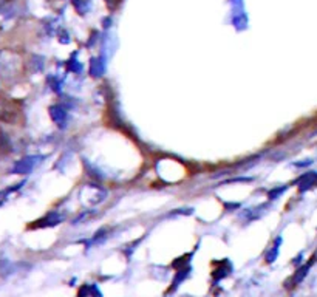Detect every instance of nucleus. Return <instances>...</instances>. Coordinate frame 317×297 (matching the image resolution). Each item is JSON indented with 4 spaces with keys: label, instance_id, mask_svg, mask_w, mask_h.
<instances>
[{
    "label": "nucleus",
    "instance_id": "1",
    "mask_svg": "<svg viewBox=\"0 0 317 297\" xmlns=\"http://www.w3.org/2000/svg\"><path fill=\"white\" fill-rule=\"evenodd\" d=\"M24 70V61L21 54L10 50L0 51V76L4 79H16Z\"/></svg>",
    "mask_w": 317,
    "mask_h": 297
},
{
    "label": "nucleus",
    "instance_id": "2",
    "mask_svg": "<svg viewBox=\"0 0 317 297\" xmlns=\"http://www.w3.org/2000/svg\"><path fill=\"white\" fill-rule=\"evenodd\" d=\"M105 194L98 188V186H84L81 191V198L84 203H87L89 206H96L98 203L104 200Z\"/></svg>",
    "mask_w": 317,
    "mask_h": 297
},
{
    "label": "nucleus",
    "instance_id": "3",
    "mask_svg": "<svg viewBox=\"0 0 317 297\" xmlns=\"http://www.w3.org/2000/svg\"><path fill=\"white\" fill-rule=\"evenodd\" d=\"M297 184H298V189H300L302 192L311 189L312 186L317 184V174L315 172H308V174L302 175L300 178L297 180Z\"/></svg>",
    "mask_w": 317,
    "mask_h": 297
},
{
    "label": "nucleus",
    "instance_id": "4",
    "mask_svg": "<svg viewBox=\"0 0 317 297\" xmlns=\"http://www.w3.org/2000/svg\"><path fill=\"white\" fill-rule=\"evenodd\" d=\"M36 161H38V158L36 157H28V158H24V160H21L19 163L16 164V167H14V172L16 174H28L33 167H34V164H36Z\"/></svg>",
    "mask_w": 317,
    "mask_h": 297
},
{
    "label": "nucleus",
    "instance_id": "5",
    "mask_svg": "<svg viewBox=\"0 0 317 297\" xmlns=\"http://www.w3.org/2000/svg\"><path fill=\"white\" fill-rule=\"evenodd\" d=\"M50 116L58 125H64L67 121V111L61 105H51L50 107Z\"/></svg>",
    "mask_w": 317,
    "mask_h": 297
},
{
    "label": "nucleus",
    "instance_id": "6",
    "mask_svg": "<svg viewBox=\"0 0 317 297\" xmlns=\"http://www.w3.org/2000/svg\"><path fill=\"white\" fill-rule=\"evenodd\" d=\"M312 263H314V257L311 258V262H309V263H306V265L300 266V268H298V269L295 271V274H294V275H292V278H291L294 286L300 283V282L303 280V278L308 275V272H309V269H311V265H312Z\"/></svg>",
    "mask_w": 317,
    "mask_h": 297
},
{
    "label": "nucleus",
    "instance_id": "7",
    "mask_svg": "<svg viewBox=\"0 0 317 297\" xmlns=\"http://www.w3.org/2000/svg\"><path fill=\"white\" fill-rule=\"evenodd\" d=\"M14 113L16 110L11 107V104L5 99H0V121H11Z\"/></svg>",
    "mask_w": 317,
    "mask_h": 297
},
{
    "label": "nucleus",
    "instance_id": "8",
    "mask_svg": "<svg viewBox=\"0 0 317 297\" xmlns=\"http://www.w3.org/2000/svg\"><path fill=\"white\" fill-rule=\"evenodd\" d=\"M64 220V217L62 215H59V214H56V212H51L50 215H47L45 218H42V220H39L38 223H41V225H38L39 228H45V226H56L58 223H61Z\"/></svg>",
    "mask_w": 317,
    "mask_h": 297
},
{
    "label": "nucleus",
    "instance_id": "9",
    "mask_svg": "<svg viewBox=\"0 0 317 297\" xmlns=\"http://www.w3.org/2000/svg\"><path fill=\"white\" fill-rule=\"evenodd\" d=\"M78 295L79 297H102V294L96 285H84Z\"/></svg>",
    "mask_w": 317,
    "mask_h": 297
},
{
    "label": "nucleus",
    "instance_id": "10",
    "mask_svg": "<svg viewBox=\"0 0 317 297\" xmlns=\"http://www.w3.org/2000/svg\"><path fill=\"white\" fill-rule=\"evenodd\" d=\"M280 243H281V238L277 237L275 241H274V245H272V248H271V251L266 255V263H274L275 262V258L278 255V246H280Z\"/></svg>",
    "mask_w": 317,
    "mask_h": 297
},
{
    "label": "nucleus",
    "instance_id": "11",
    "mask_svg": "<svg viewBox=\"0 0 317 297\" xmlns=\"http://www.w3.org/2000/svg\"><path fill=\"white\" fill-rule=\"evenodd\" d=\"M286 191V188H278V189H274V191H271L269 192V198H272V200H275L281 192H285Z\"/></svg>",
    "mask_w": 317,
    "mask_h": 297
},
{
    "label": "nucleus",
    "instance_id": "12",
    "mask_svg": "<svg viewBox=\"0 0 317 297\" xmlns=\"http://www.w3.org/2000/svg\"><path fill=\"white\" fill-rule=\"evenodd\" d=\"M70 70H73V71L79 73V71L82 70V67L78 64V61H72V64H70Z\"/></svg>",
    "mask_w": 317,
    "mask_h": 297
}]
</instances>
